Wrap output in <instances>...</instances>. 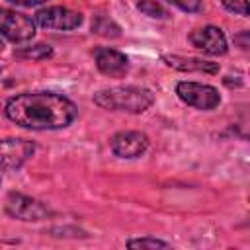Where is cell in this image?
<instances>
[{"label": "cell", "mask_w": 250, "mask_h": 250, "mask_svg": "<svg viewBox=\"0 0 250 250\" xmlns=\"http://www.w3.org/2000/svg\"><path fill=\"white\" fill-rule=\"evenodd\" d=\"M92 31H94L96 35L107 37V39H117V37L121 35V27H119L113 20H109V18H105V16H96V18H94V21H92Z\"/></svg>", "instance_id": "cell-12"}, {"label": "cell", "mask_w": 250, "mask_h": 250, "mask_svg": "<svg viewBox=\"0 0 250 250\" xmlns=\"http://www.w3.org/2000/svg\"><path fill=\"white\" fill-rule=\"evenodd\" d=\"M176 96L201 111H209L215 109L221 104V94L215 86L211 84H201V82H191V80H182L176 84Z\"/></svg>", "instance_id": "cell-3"}, {"label": "cell", "mask_w": 250, "mask_h": 250, "mask_svg": "<svg viewBox=\"0 0 250 250\" xmlns=\"http://www.w3.org/2000/svg\"><path fill=\"white\" fill-rule=\"evenodd\" d=\"M6 117L31 131H55L68 127L76 115V104L57 92H21L6 100Z\"/></svg>", "instance_id": "cell-1"}, {"label": "cell", "mask_w": 250, "mask_h": 250, "mask_svg": "<svg viewBox=\"0 0 250 250\" xmlns=\"http://www.w3.org/2000/svg\"><path fill=\"white\" fill-rule=\"evenodd\" d=\"M0 182H2V180H0Z\"/></svg>", "instance_id": "cell-21"}, {"label": "cell", "mask_w": 250, "mask_h": 250, "mask_svg": "<svg viewBox=\"0 0 250 250\" xmlns=\"http://www.w3.org/2000/svg\"><path fill=\"white\" fill-rule=\"evenodd\" d=\"M35 23L43 29H59V31H70L82 25V14L74 12L64 6H47L35 12Z\"/></svg>", "instance_id": "cell-6"}, {"label": "cell", "mask_w": 250, "mask_h": 250, "mask_svg": "<svg viewBox=\"0 0 250 250\" xmlns=\"http://www.w3.org/2000/svg\"><path fill=\"white\" fill-rule=\"evenodd\" d=\"M137 8L148 16V18H156V20H166L168 18V12L162 4H158L156 0H139L137 2Z\"/></svg>", "instance_id": "cell-14"}, {"label": "cell", "mask_w": 250, "mask_h": 250, "mask_svg": "<svg viewBox=\"0 0 250 250\" xmlns=\"http://www.w3.org/2000/svg\"><path fill=\"white\" fill-rule=\"evenodd\" d=\"M191 47L209 53V55H225L229 51V43L227 37L223 33L221 27L215 25H205V27H197L188 35Z\"/></svg>", "instance_id": "cell-9"}, {"label": "cell", "mask_w": 250, "mask_h": 250, "mask_svg": "<svg viewBox=\"0 0 250 250\" xmlns=\"http://www.w3.org/2000/svg\"><path fill=\"white\" fill-rule=\"evenodd\" d=\"M10 4H16V6H23V8H31V6H39L47 0H8Z\"/></svg>", "instance_id": "cell-18"}, {"label": "cell", "mask_w": 250, "mask_h": 250, "mask_svg": "<svg viewBox=\"0 0 250 250\" xmlns=\"http://www.w3.org/2000/svg\"><path fill=\"white\" fill-rule=\"evenodd\" d=\"M35 152V145L27 139L8 137L0 139V168L18 170L21 168Z\"/></svg>", "instance_id": "cell-7"}, {"label": "cell", "mask_w": 250, "mask_h": 250, "mask_svg": "<svg viewBox=\"0 0 250 250\" xmlns=\"http://www.w3.org/2000/svg\"><path fill=\"white\" fill-rule=\"evenodd\" d=\"M229 12L238 16H248V0H219Z\"/></svg>", "instance_id": "cell-16"}, {"label": "cell", "mask_w": 250, "mask_h": 250, "mask_svg": "<svg viewBox=\"0 0 250 250\" xmlns=\"http://www.w3.org/2000/svg\"><path fill=\"white\" fill-rule=\"evenodd\" d=\"M94 61H96L98 70L109 78H121L129 70V59L125 57V53L109 49V47H96Z\"/></svg>", "instance_id": "cell-10"}, {"label": "cell", "mask_w": 250, "mask_h": 250, "mask_svg": "<svg viewBox=\"0 0 250 250\" xmlns=\"http://www.w3.org/2000/svg\"><path fill=\"white\" fill-rule=\"evenodd\" d=\"M168 4L184 10V12H199L201 10V0H166Z\"/></svg>", "instance_id": "cell-17"}, {"label": "cell", "mask_w": 250, "mask_h": 250, "mask_svg": "<svg viewBox=\"0 0 250 250\" xmlns=\"http://www.w3.org/2000/svg\"><path fill=\"white\" fill-rule=\"evenodd\" d=\"M234 43H238L240 45V49H248V31H240V33H236L234 35Z\"/></svg>", "instance_id": "cell-19"}, {"label": "cell", "mask_w": 250, "mask_h": 250, "mask_svg": "<svg viewBox=\"0 0 250 250\" xmlns=\"http://www.w3.org/2000/svg\"><path fill=\"white\" fill-rule=\"evenodd\" d=\"M127 246L129 248H168L170 244L164 242V240L152 238V236H143V238H131V240H127Z\"/></svg>", "instance_id": "cell-15"}, {"label": "cell", "mask_w": 250, "mask_h": 250, "mask_svg": "<svg viewBox=\"0 0 250 250\" xmlns=\"http://www.w3.org/2000/svg\"><path fill=\"white\" fill-rule=\"evenodd\" d=\"M0 33L12 43H25L35 35V20L21 12L0 8Z\"/></svg>", "instance_id": "cell-5"}, {"label": "cell", "mask_w": 250, "mask_h": 250, "mask_svg": "<svg viewBox=\"0 0 250 250\" xmlns=\"http://www.w3.org/2000/svg\"><path fill=\"white\" fill-rule=\"evenodd\" d=\"M148 137L141 131H119L111 137V152L119 158H137L148 148Z\"/></svg>", "instance_id": "cell-8"}, {"label": "cell", "mask_w": 250, "mask_h": 250, "mask_svg": "<svg viewBox=\"0 0 250 250\" xmlns=\"http://www.w3.org/2000/svg\"><path fill=\"white\" fill-rule=\"evenodd\" d=\"M16 57H18V59L43 61V59L53 57V47H51V45H45V43H37V45H33V47H23V49H18V51H16Z\"/></svg>", "instance_id": "cell-13"}, {"label": "cell", "mask_w": 250, "mask_h": 250, "mask_svg": "<svg viewBox=\"0 0 250 250\" xmlns=\"http://www.w3.org/2000/svg\"><path fill=\"white\" fill-rule=\"evenodd\" d=\"M92 102L109 111H125V113H143L152 102L154 94L145 86H113L105 90H98L92 96Z\"/></svg>", "instance_id": "cell-2"}, {"label": "cell", "mask_w": 250, "mask_h": 250, "mask_svg": "<svg viewBox=\"0 0 250 250\" xmlns=\"http://www.w3.org/2000/svg\"><path fill=\"white\" fill-rule=\"evenodd\" d=\"M162 61L182 72H209V74H217L219 72V64L205 61V59H197V57H182V55H164Z\"/></svg>", "instance_id": "cell-11"}, {"label": "cell", "mask_w": 250, "mask_h": 250, "mask_svg": "<svg viewBox=\"0 0 250 250\" xmlns=\"http://www.w3.org/2000/svg\"><path fill=\"white\" fill-rule=\"evenodd\" d=\"M4 211L18 221H25V223H35V221H43L51 215V211L47 209L45 203H41L35 197H29L25 193L20 191H10L6 195L4 201Z\"/></svg>", "instance_id": "cell-4"}, {"label": "cell", "mask_w": 250, "mask_h": 250, "mask_svg": "<svg viewBox=\"0 0 250 250\" xmlns=\"http://www.w3.org/2000/svg\"><path fill=\"white\" fill-rule=\"evenodd\" d=\"M2 49H4V41L0 39V51H2Z\"/></svg>", "instance_id": "cell-20"}]
</instances>
